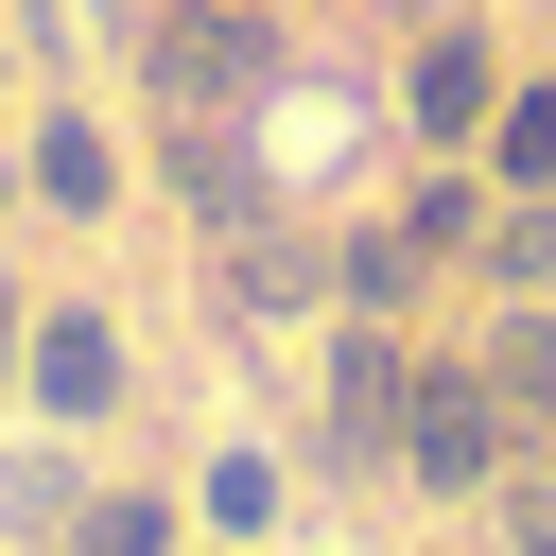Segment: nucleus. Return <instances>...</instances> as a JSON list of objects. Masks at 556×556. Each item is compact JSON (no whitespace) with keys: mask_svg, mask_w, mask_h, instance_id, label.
<instances>
[{"mask_svg":"<svg viewBox=\"0 0 556 556\" xmlns=\"http://www.w3.org/2000/svg\"><path fill=\"white\" fill-rule=\"evenodd\" d=\"M278 70V35L243 17V0H191V17H156V104H191V122H226L243 87Z\"/></svg>","mask_w":556,"mask_h":556,"instance_id":"1","label":"nucleus"},{"mask_svg":"<svg viewBox=\"0 0 556 556\" xmlns=\"http://www.w3.org/2000/svg\"><path fill=\"white\" fill-rule=\"evenodd\" d=\"M400 452H417V486H486V469H504V382H486V365H417Z\"/></svg>","mask_w":556,"mask_h":556,"instance_id":"2","label":"nucleus"},{"mask_svg":"<svg viewBox=\"0 0 556 556\" xmlns=\"http://www.w3.org/2000/svg\"><path fill=\"white\" fill-rule=\"evenodd\" d=\"M17 365H35V417H104V400H122V330H104V313H35Z\"/></svg>","mask_w":556,"mask_h":556,"instance_id":"3","label":"nucleus"},{"mask_svg":"<svg viewBox=\"0 0 556 556\" xmlns=\"http://www.w3.org/2000/svg\"><path fill=\"white\" fill-rule=\"evenodd\" d=\"M400 400H417V365L382 330H348L330 348V452H400Z\"/></svg>","mask_w":556,"mask_h":556,"instance_id":"4","label":"nucleus"},{"mask_svg":"<svg viewBox=\"0 0 556 556\" xmlns=\"http://www.w3.org/2000/svg\"><path fill=\"white\" fill-rule=\"evenodd\" d=\"M17 174H35L52 208H104V191H122V156H104V122H70V104L35 122V156H17Z\"/></svg>","mask_w":556,"mask_h":556,"instance_id":"5","label":"nucleus"},{"mask_svg":"<svg viewBox=\"0 0 556 556\" xmlns=\"http://www.w3.org/2000/svg\"><path fill=\"white\" fill-rule=\"evenodd\" d=\"M486 122V35H434L417 52V139H469Z\"/></svg>","mask_w":556,"mask_h":556,"instance_id":"6","label":"nucleus"},{"mask_svg":"<svg viewBox=\"0 0 556 556\" xmlns=\"http://www.w3.org/2000/svg\"><path fill=\"white\" fill-rule=\"evenodd\" d=\"M70 556H174V504H139V486L122 504H70Z\"/></svg>","mask_w":556,"mask_h":556,"instance_id":"7","label":"nucleus"},{"mask_svg":"<svg viewBox=\"0 0 556 556\" xmlns=\"http://www.w3.org/2000/svg\"><path fill=\"white\" fill-rule=\"evenodd\" d=\"M486 278H521V295H556V191H539V208H504V226H486Z\"/></svg>","mask_w":556,"mask_h":556,"instance_id":"8","label":"nucleus"},{"mask_svg":"<svg viewBox=\"0 0 556 556\" xmlns=\"http://www.w3.org/2000/svg\"><path fill=\"white\" fill-rule=\"evenodd\" d=\"M417 295V226H382V243H348V313H400Z\"/></svg>","mask_w":556,"mask_h":556,"instance_id":"9","label":"nucleus"},{"mask_svg":"<svg viewBox=\"0 0 556 556\" xmlns=\"http://www.w3.org/2000/svg\"><path fill=\"white\" fill-rule=\"evenodd\" d=\"M486 156H504V174H521V191H556V87H521V104H504V139H486Z\"/></svg>","mask_w":556,"mask_h":556,"instance_id":"10","label":"nucleus"},{"mask_svg":"<svg viewBox=\"0 0 556 556\" xmlns=\"http://www.w3.org/2000/svg\"><path fill=\"white\" fill-rule=\"evenodd\" d=\"M486 382H504V417H521V400H556V330H539V313H521V330H504V348H486Z\"/></svg>","mask_w":556,"mask_h":556,"instance_id":"11","label":"nucleus"},{"mask_svg":"<svg viewBox=\"0 0 556 556\" xmlns=\"http://www.w3.org/2000/svg\"><path fill=\"white\" fill-rule=\"evenodd\" d=\"M504 539H521V556H556V469H521V486H504Z\"/></svg>","mask_w":556,"mask_h":556,"instance_id":"12","label":"nucleus"},{"mask_svg":"<svg viewBox=\"0 0 556 556\" xmlns=\"http://www.w3.org/2000/svg\"><path fill=\"white\" fill-rule=\"evenodd\" d=\"M17 348H35V330H17V313H0V365H17Z\"/></svg>","mask_w":556,"mask_h":556,"instance_id":"13","label":"nucleus"},{"mask_svg":"<svg viewBox=\"0 0 556 556\" xmlns=\"http://www.w3.org/2000/svg\"><path fill=\"white\" fill-rule=\"evenodd\" d=\"M0 191H17V174H0Z\"/></svg>","mask_w":556,"mask_h":556,"instance_id":"14","label":"nucleus"}]
</instances>
